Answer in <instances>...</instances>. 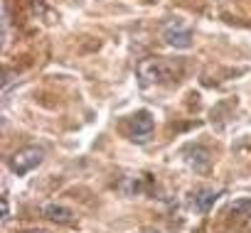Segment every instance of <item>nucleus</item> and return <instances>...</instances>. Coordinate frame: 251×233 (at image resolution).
I'll use <instances>...</instances> for the list:
<instances>
[{
  "mask_svg": "<svg viewBox=\"0 0 251 233\" xmlns=\"http://www.w3.org/2000/svg\"><path fill=\"white\" fill-rule=\"evenodd\" d=\"M182 74V64L168 62L163 57H148L138 64V81L143 88L163 86V84H175Z\"/></svg>",
  "mask_w": 251,
  "mask_h": 233,
  "instance_id": "1",
  "label": "nucleus"
},
{
  "mask_svg": "<svg viewBox=\"0 0 251 233\" xmlns=\"http://www.w3.org/2000/svg\"><path fill=\"white\" fill-rule=\"evenodd\" d=\"M42 157H45V150L42 148H37V145H30V148H23V150H18L13 157H10V169L18 174V177H23V174H27L30 169H35L40 162H42Z\"/></svg>",
  "mask_w": 251,
  "mask_h": 233,
  "instance_id": "2",
  "label": "nucleus"
},
{
  "mask_svg": "<svg viewBox=\"0 0 251 233\" xmlns=\"http://www.w3.org/2000/svg\"><path fill=\"white\" fill-rule=\"evenodd\" d=\"M163 40H165L170 47H175V49H187V47L192 44V32H190V27H187L185 22L173 20V22H168V25L163 27Z\"/></svg>",
  "mask_w": 251,
  "mask_h": 233,
  "instance_id": "3",
  "label": "nucleus"
},
{
  "mask_svg": "<svg viewBox=\"0 0 251 233\" xmlns=\"http://www.w3.org/2000/svg\"><path fill=\"white\" fill-rule=\"evenodd\" d=\"M182 157H185L187 167H192L200 174L209 172V167H212V155H209V150L204 145H185L182 148Z\"/></svg>",
  "mask_w": 251,
  "mask_h": 233,
  "instance_id": "4",
  "label": "nucleus"
},
{
  "mask_svg": "<svg viewBox=\"0 0 251 233\" xmlns=\"http://www.w3.org/2000/svg\"><path fill=\"white\" fill-rule=\"evenodd\" d=\"M153 126H155V121H153V113L151 110H138V113H133L131 118H128V133L138 143H143L153 133Z\"/></svg>",
  "mask_w": 251,
  "mask_h": 233,
  "instance_id": "5",
  "label": "nucleus"
},
{
  "mask_svg": "<svg viewBox=\"0 0 251 233\" xmlns=\"http://www.w3.org/2000/svg\"><path fill=\"white\" fill-rule=\"evenodd\" d=\"M42 216L54 221V223H59V226H72L74 223V211L62 206V204H45L42 206Z\"/></svg>",
  "mask_w": 251,
  "mask_h": 233,
  "instance_id": "6",
  "label": "nucleus"
},
{
  "mask_svg": "<svg viewBox=\"0 0 251 233\" xmlns=\"http://www.w3.org/2000/svg\"><path fill=\"white\" fill-rule=\"evenodd\" d=\"M219 196H222V189H200V191L195 194V199H192V206H195V211L207 213V211L217 204Z\"/></svg>",
  "mask_w": 251,
  "mask_h": 233,
  "instance_id": "7",
  "label": "nucleus"
},
{
  "mask_svg": "<svg viewBox=\"0 0 251 233\" xmlns=\"http://www.w3.org/2000/svg\"><path fill=\"white\" fill-rule=\"evenodd\" d=\"M229 216L239 218H251V199H236L229 204Z\"/></svg>",
  "mask_w": 251,
  "mask_h": 233,
  "instance_id": "8",
  "label": "nucleus"
},
{
  "mask_svg": "<svg viewBox=\"0 0 251 233\" xmlns=\"http://www.w3.org/2000/svg\"><path fill=\"white\" fill-rule=\"evenodd\" d=\"M0 204H3V221L10 218V206H8V196L3 194V199H0Z\"/></svg>",
  "mask_w": 251,
  "mask_h": 233,
  "instance_id": "9",
  "label": "nucleus"
},
{
  "mask_svg": "<svg viewBox=\"0 0 251 233\" xmlns=\"http://www.w3.org/2000/svg\"><path fill=\"white\" fill-rule=\"evenodd\" d=\"M23 233H50V231H42V228H32V231H23Z\"/></svg>",
  "mask_w": 251,
  "mask_h": 233,
  "instance_id": "10",
  "label": "nucleus"
}]
</instances>
